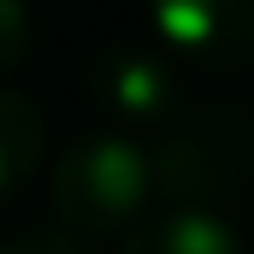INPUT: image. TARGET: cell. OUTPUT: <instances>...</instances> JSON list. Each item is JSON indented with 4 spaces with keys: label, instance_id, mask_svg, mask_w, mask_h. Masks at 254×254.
Returning <instances> with one entry per match:
<instances>
[{
    "label": "cell",
    "instance_id": "6da1fadb",
    "mask_svg": "<svg viewBox=\"0 0 254 254\" xmlns=\"http://www.w3.org/2000/svg\"><path fill=\"white\" fill-rule=\"evenodd\" d=\"M48 201H54V219L71 225L77 237H89V243L130 237L142 225L148 201H154L148 142L113 125L83 130L48 172Z\"/></svg>",
    "mask_w": 254,
    "mask_h": 254
},
{
    "label": "cell",
    "instance_id": "7a4b0ae2",
    "mask_svg": "<svg viewBox=\"0 0 254 254\" xmlns=\"http://www.w3.org/2000/svg\"><path fill=\"white\" fill-rule=\"evenodd\" d=\"M154 201L166 207H213L254 184V113L249 107H184L148 142Z\"/></svg>",
    "mask_w": 254,
    "mask_h": 254
},
{
    "label": "cell",
    "instance_id": "3957f363",
    "mask_svg": "<svg viewBox=\"0 0 254 254\" xmlns=\"http://www.w3.org/2000/svg\"><path fill=\"white\" fill-rule=\"evenodd\" d=\"M89 95L101 125L130 130L142 142H154L190 101H184V77H178V54L154 36H119L107 42L95 65H89Z\"/></svg>",
    "mask_w": 254,
    "mask_h": 254
},
{
    "label": "cell",
    "instance_id": "277c9868",
    "mask_svg": "<svg viewBox=\"0 0 254 254\" xmlns=\"http://www.w3.org/2000/svg\"><path fill=\"white\" fill-rule=\"evenodd\" d=\"M148 36L201 71H237L254 60V0H142Z\"/></svg>",
    "mask_w": 254,
    "mask_h": 254
},
{
    "label": "cell",
    "instance_id": "5b68a950",
    "mask_svg": "<svg viewBox=\"0 0 254 254\" xmlns=\"http://www.w3.org/2000/svg\"><path fill=\"white\" fill-rule=\"evenodd\" d=\"M119 254H243V243L213 207H166L160 219H142Z\"/></svg>",
    "mask_w": 254,
    "mask_h": 254
},
{
    "label": "cell",
    "instance_id": "8992f818",
    "mask_svg": "<svg viewBox=\"0 0 254 254\" xmlns=\"http://www.w3.org/2000/svg\"><path fill=\"white\" fill-rule=\"evenodd\" d=\"M48 160V119L30 95L0 89V201L18 195Z\"/></svg>",
    "mask_w": 254,
    "mask_h": 254
},
{
    "label": "cell",
    "instance_id": "52a82bcc",
    "mask_svg": "<svg viewBox=\"0 0 254 254\" xmlns=\"http://www.w3.org/2000/svg\"><path fill=\"white\" fill-rule=\"evenodd\" d=\"M36 42V0H0V71L30 60Z\"/></svg>",
    "mask_w": 254,
    "mask_h": 254
},
{
    "label": "cell",
    "instance_id": "ba28073f",
    "mask_svg": "<svg viewBox=\"0 0 254 254\" xmlns=\"http://www.w3.org/2000/svg\"><path fill=\"white\" fill-rule=\"evenodd\" d=\"M0 254H95V243L89 237H77L71 225H36V231H18V237H6L0 243Z\"/></svg>",
    "mask_w": 254,
    "mask_h": 254
}]
</instances>
